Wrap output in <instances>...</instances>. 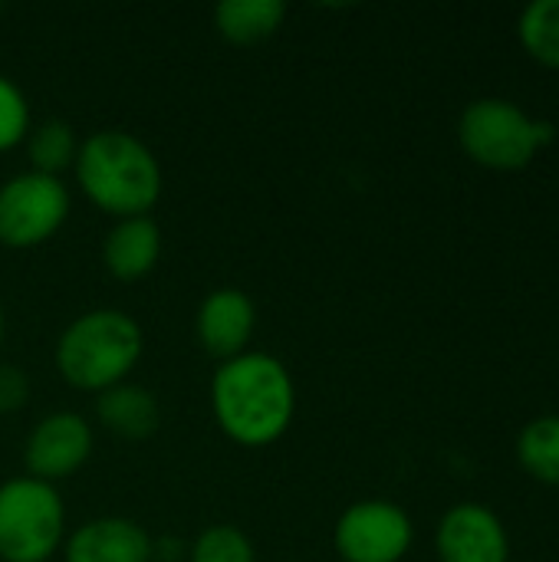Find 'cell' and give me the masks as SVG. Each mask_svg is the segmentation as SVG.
I'll return each instance as SVG.
<instances>
[{"label":"cell","instance_id":"obj_15","mask_svg":"<svg viewBox=\"0 0 559 562\" xmlns=\"http://www.w3.org/2000/svg\"><path fill=\"white\" fill-rule=\"evenodd\" d=\"M517 461L521 468L540 481L559 487V415L534 418L517 438Z\"/></svg>","mask_w":559,"mask_h":562},{"label":"cell","instance_id":"obj_6","mask_svg":"<svg viewBox=\"0 0 559 562\" xmlns=\"http://www.w3.org/2000/svg\"><path fill=\"white\" fill-rule=\"evenodd\" d=\"M69 217V191L59 178L20 171L0 184V244L13 250L46 244Z\"/></svg>","mask_w":559,"mask_h":562},{"label":"cell","instance_id":"obj_14","mask_svg":"<svg viewBox=\"0 0 559 562\" xmlns=\"http://www.w3.org/2000/svg\"><path fill=\"white\" fill-rule=\"evenodd\" d=\"M287 7L280 0H224L214 7L217 33L234 46H254L280 30Z\"/></svg>","mask_w":559,"mask_h":562},{"label":"cell","instance_id":"obj_21","mask_svg":"<svg viewBox=\"0 0 559 562\" xmlns=\"http://www.w3.org/2000/svg\"><path fill=\"white\" fill-rule=\"evenodd\" d=\"M3 333H7V319H3V310H0V346H3Z\"/></svg>","mask_w":559,"mask_h":562},{"label":"cell","instance_id":"obj_18","mask_svg":"<svg viewBox=\"0 0 559 562\" xmlns=\"http://www.w3.org/2000/svg\"><path fill=\"white\" fill-rule=\"evenodd\" d=\"M191 562H254V547L237 527L217 524L201 530L191 547Z\"/></svg>","mask_w":559,"mask_h":562},{"label":"cell","instance_id":"obj_13","mask_svg":"<svg viewBox=\"0 0 559 562\" xmlns=\"http://www.w3.org/2000/svg\"><path fill=\"white\" fill-rule=\"evenodd\" d=\"M96 415L112 435H119L125 441L152 438L158 431V422H161V408H158L155 395L142 385H128V382L99 392Z\"/></svg>","mask_w":559,"mask_h":562},{"label":"cell","instance_id":"obj_1","mask_svg":"<svg viewBox=\"0 0 559 562\" xmlns=\"http://www.w3.org/2000/svg\"><path fill=\"white\" fill-rule=\"evenodd\" d=\"M211 408L221 431L244 448L280 441L297 412V389L287 366L267 352H244L221 362L211 382Z\"/></svg>","mask_w":559,"mask_h":562},{"label":"cell","instance_id":"obj_3","mask_svg":"<svg viewBox=\"0 0 559 562\" xmlns=\"http://www.w3.org/2000/svg\"><path fill=\"white\" fill-rule=\"evenodd\" d=\"M142 326L122 310H92L76 316L56 342V369L79 392L122 385L142 359Z\"/></svg>","mask_w":559,"mask_h":562},{"label":"cell","instance_id":"obj_16","mask_svg":"<svg viewBox=\"0 0 559 562\" xmlns=\"http://www.w3.org/2000/svg\"><path fill=\"white\" fill-rule=\"evenodd\" d=\"M26 151H30V161H33L30 171H40V175H53L56 178L63 168H69L76 161L79 142H76V132H72L69 122L46 119L43 125H36L26 135Z\"/></svg>","mask_w":559,"mask_h":562},{"label":"cell","instance_id":"obj_20","mask_svg":"<svg viewBox=\"0 0 559 562\" xmlns=\"http://www.w3.org/2000/svg\"><path fill=\"white\" fill-rule=\"evenodd\" d=\"M30 382L16 366H0V412H16L26 405Z\"/></svg>","mask_w":559,"mask_h":562},{"label":"cell","instance_id":"obj_8","mask_svg":"<svg viewBox=\"0 0 559 562\" xmlns=\"http://www.w3.org/2000/svg\"><path fill=\"white\" fill-rule=\"evenodd\" d=\"M92 454V428L76 412H53L26 438L23 464L30 477L56 484L72 477Z\"/></svg>","mask_w":559,"mask_h":562},{"label":"cell","instance_id":"obj_5","mask_svg":"<svg viewBox=\"0 0 559 562\" xmlns=\"http://www.w3.org/2000/svg\"><path fill=\"white\" fill-rule=\"evenodd\" d=\"M66 537L63 497L36 477L0 484V560L46 562Z\"/></svg>","mask_w":559,"mask_h":562},{"label":"cell","instance_id":"obj_7","mask_svg":"<svg viewBox=\"0 0 559 562\" xmlns=\"http://www.w3.org/2000/svg\"><path fill=\"white\" fill-rule=\"evenodd\" d=\"M412 540V520L392 501H359L333 530L336 553L346 562H402Z\"/></svg>","mask_w":559,"mask_h":562},{"label":"cell","instance_id":"obj_4","mask_svg":"<svg viewBox=\"0 0 559 562\" xmlns=\"http://www.w3.org/2000/svg\"><path fill=\"white\" fill-rule=\"evenodd\" d=\"M557 128L547 119L527 115L517 102L501 95L474 99L458 119V142L465 155L491 171H521L540 148L554 142Z\"/></svg>","mask_w":559,"mask_h":562},{"label":"cell","instance_id":"obj_19","mask_svg":"<svg viewBox=\"0 0 559 562\" xmlns=\"http://www.w3.org/2000/svg\"><path fill=\"white\" fill-rule=\"evenodd\" d=\"M30 135V105L20 86L0 76V151L16 148Z\"/></svg>","mask_w":559,"mask_h":562},{"label":"cell","instance_id":"obj_11","mask_svg":"<svg viewBox=\"0 0 559 562\" xmlns=\"http://www.w3.org/2000/svg\"><path fill=\"white\" fill-rule=\"evenodd\" d=\"M66 562H148L152 540L128 517H99L69 533Z\"/></svg>","mask_w":559,"mask_h":562},{"label":"cell","instance_id":"obj_10","mask_svg":"<svg viewBox=\"0 0 559 562\" xmlns=\"http://www.w3.org/2000/svg\"><path fill=\"white\" fill-rule=\"evenodd\" d=\"M254 326H257V310H254L250 296L234 286H221V290L208 293L204 303L198 306V319H194L201 349L221 362L247 352Z\"/></svg>","mask_w":559,"mask_h":562},{"label":"cell","instance_id":"obj_2","mask_svg":"<svg viewBox=\"0 0 559 562\" xmlns=\"http://www.w3.org/2000/svg\"><path fill=\"white\" fill-rule=\"evenodd\" d=\"M76 181L86 198L112 217H148L158 204L165 178L145 142L128 132H92L76 151Z\"/></svg>","mask_w":559,"mask_h":562},{"label":"cell","instance_id":"obj_17","mask_svg":"<svg viewBox=\"0 0 559 562\" xmlns=\"http://www.w3.org/2000/svg\"><path fill=\"white\" fill-rule=\"evenodd\" d=\"M521 43L524 49L550 66V69H559V0H537L530 3L524 13H521Z\"/></svg>","mask_w":559,"mask_h":562},{"label":"cell","instance_id":"obj_9","mask_svg":"<svg viewBox=\"0 0 559 562\" xmlns=\"http://www.w3.org/2000/svg\"><path fill=\"white\" fill-rule=\"evenodd\" d=\"M441 562H507L511 540L501 517L481 504L451 507L435 533Z\"/></svg>","mask_w":559,"mask_h":562},{"label":"cell","instance_id":"obj_12","mask_svg":"<svg viewBox=\"0 0 559 562\" xmlns=\"http://www.w3.org/2000/svg\"><path fill=\"white\" fill-rule=\"evenodd\" d=\"M161 257V231L152 217H122L102 240V263L115 280H142Z\"/></svg>","mask_w":559,"mask_h":562}]
</instances>
